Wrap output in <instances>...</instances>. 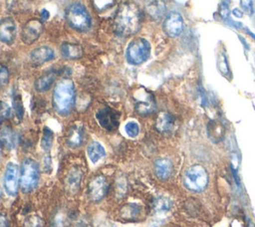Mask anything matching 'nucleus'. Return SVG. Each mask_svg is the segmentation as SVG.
Here are the masks:
<instances>
[{"instance_id":"obj_1","label":"nucleus","mask_w":255,"mask_h":227,"mask_svg":"<svg viewBox=\"0 0 255 227\" xmlns=\"http://www.w3.org/2000/svg\"><path fill=\"white\" fill-rule=\"evenodd\" d=\"M142 22V13L133 2L122 3L116 12L114 28L115 32L124 37L137 33Z\"/></svg>"},{"instance_id":"obj_2","label":"nucleus","mask_w":255,"mask_h":227,"mask_svg":"<svg viewBox=\"0 0 255 227\" xmlns=\"http://www.w3.org/2000/svg\"><path fill=\"white\" fill-rule=\"evenodd\" d=\"M76 102V91L74 84L69 79L61 80L55 87L53 93V105L60 114H68L74 108Z\"/></svg>"},{"instance_id":"obj_3","label":"nucleus","mask_w":255,"mask_h":227,"mask_svg":"<svg viewBox=\"0 0 255 227\" xmlns=\"http://www.w3.org/2000/svg\"><path fill=\"white\" fill-rule=\"evenodd\" d=\"M182 182L188 190L201 192L208 184L207 170L200 164H192L184 170Z\"/></svg>"},{"instance_id":"obj_4","label":"nucleus","mask_w":255,"mask_h":227,"mask_svg":"<svg viewBox=\"0 0 255 227\" xmlns=\"http://www.w3.org/2000/svg\"><path fill=\"white\" fill-rule=\"evenodd\" d=\"M40 169L38 163L31 158H26L20 169V185L24 192L34 190L39 182Z\"/></svg>"},{"instance_id":"obj_5","label":"nucleus","mask_w":255,"mask_h":227,"mask_svg":"<svg viewBox=\"0 0 255 227\" xmlns=\"http://www.w3.org/2000/svg\"><path fill=\"white\" fill-rule=\"evenodd\" d=\"M66 19L72 28L81 32L91 27V16L86 7L80 3L71 4L67 8Z\"/></svg>"},{"instance_id":"obj_6","label":"nucleus","mask_w":255,"mask_h":227,"mask_svg":"<svg viewBox=\"0 0 255 227\" xmlns=\"http://www.w3.org/2000/svg\"><path fill=\"white\" fill-rule=\"evenodd\" d=\"M126 55L129 64H142L150 55V44L143 38H135L129 42Z\"/></svg>"},{"instance_id":"obj_7","label":"nucleus","mask_w":255,"mask_h":227,"mask_svg":"<svg viewBox=\"0 0 255 227\" xmlns=\"http://www.w3.org/2000/svg\"><path fill=\"white\" fill-rule=\"evenodd\" d=\"M132 99L134 102V109L140 115H148L155 110V100L150 92L144 88H137L133 91Z\"/></svg>"},{"instance_id":"obj_8","label":"nucleus","mask_w":255,"mask_h":227,"mask_svg":"<svg viewBox=\"0 0 255 227\" xmlns=\"http://www.w3.org/2000/svg\"><path fill=\"white\" fill-rule=\"evenodd\" d=\"M19 177H20V171L19 167L14 162H8L5 168L4 172V180L3 185L5 192L9 196H15L19 189Z\"/></svg>"},{"instance_id":"obj_9","label":"nucleus","mask_w":255,"mask_h":227,"mask_svg":"<svg viewBox=\"0 0 255 227\" xmlns=\"http://www.w3.org/2000/svg\"><path fill=\"white\" fill-rule=\"evenodd\" d=\"M119 117V113L110 107L101 108L96 114L99 124L107 130H115L118 127Z\"/></svg>"},{"instance_id":"obj_10","label":"nucleus","mask_w":255,"mask_h":227,"mask_svg":"<svg viewBox=\"0 0 255 227\" xmlns=\"http://www.w3.org/2000/svg\"><path fill=\"white\" fill-rule=\"evenodd\" d=\"M162 27L167 36L172 38L177 37L183 31V18L178 12L172 11L165 16Z\"/></svg>"},{"instance_id":"obj_11","label":"nucleus","mask_w":255,"mask_h":227,"mask_svg":"<svg viewBox=\"0 0 255 227\" xmlns=\"http://www.w3.org/2000/svg\"><path fill=\"white\" fill-rule=\"evenodd\" d=\"M109 183L104 176H96L89 183L88 195L93 202L101 201L108 192Z\"/></svg>"},{"instance_id":"obj_12","label":"nucleus","mask_w":255,"mask_h":227,"mask_svg":"<svg viewBox=\"0 0 255 227\" xmlns=\"http://www.w3.org/2000/svg\"><path fill=\"white\" fill-rule=\"evenodd\" d=\"M42 31H43L42 21L38 19H31L24 25L22 29V33H21L22 41L25 44L30 45L40 37Z\"/></svg>"},{"instance_id":"obj_13","label":"nucleus","mask_w":255,"mask_h":227,"mask_svg":"<svg viewBox=\"0 0 255 227\" xmlns=\"http://www.w3.org/2000/svg\"><path fill=\"white\" fill-rule=\"evenodd\" d=\"M16 35V25L12 18L6 17L0 21V40L6 44L13 43Z\"/></svg>"},{"instance_id":"obj_14","label":"nucleus","mask_w":255,"mask_h":227,"mask_svg":"<svg viewBox=\"0 0 255 227\" xmlns=\"http://www.w3.org/2000/svg\"><path fill=\"white\" fill-rule=\"evenodd\" d=\"M146 14L153 21H160L166 15V5L163 0H153L145 7Z\"/></svg>"},{"instance_id":"obj_15","label":"nucleus","mask_w":255,"mask_h":227,"mask_svg":"<svg viewBox=\"0 0 255 227\" xmlns=\"http://www.w3.org/2000/svg\"><path fill=\"white\" fill-rule=\"evenodd\" d=\"M54 51L47 46H42L37 49H34L30 56L31 62L36 66H40L46 62H49L52 59H54Z\"/></svg>"},{"instance_id":"obj_16","label":"nucleus","mask_w":255,"mask_h":227,"mask_svg":"<svg viewBox=\"0 0 255 227\" xmlns=\"http://www.w3.org/2000/svg\"><path fill=\"white\" fill-rule=\"evenodd\" d=\"M18 143V135L10 126H3L0 129V145L5 149H13Z\"/></svg>"},{"instance_id":"obj_17","label":"nucleus","mask_w":255,"mask_h":227,"mask_svg":"<svg viewBox=\"0 0 255 227\" xmlns=\"http://www.w3.org/2000/svg\"><path fill=\"white\" fill-rule=\"evenodd\" d=\"M84 127L81 124H74L72 125L67 131L66 141L67 144L73 148L80 146L84 140Z\"/></svg>"},{"instance_id":"obj_18","label":"nucleus","mask_w":255,"mask_h":227,"mask_svg":"<svg viewBox=\"0 0 255 227\" xmlns=\"http://www.w3.org/2000/svg\"><path fill=\"white\" fill-rule=\"evenodd\" d=\"M206 132L211 141L219 142L224 137L225 128L220 121L215 119H210L206 124Z\"/></svg>"},{"instance_id":"obj_19","label":"nucleus","mask_w":255,"mask_h":227,"mask_svg":"<svg viewBox=\"0 0 255 227\" xmlns=\"http://www.w3.org/2000/svg\"><path fill=\"white\" fill-rule=\"evenodd\" d=\"M173 166L169 159L167 158H158L154 162V172L156 176L161 180L168 179L172 174Z\"/></svg>"},{"instance_id":"obj_20","label":"nucleus","mask_w":255,"mask_h":227,"mask_svg":"<svg viewBox=\"0 0 255 227\" xmlns=\"http://www.w3.org/2000/svg\"><path fill=\"white\" fill-rule=\"evenodd\" d=\"M174 116L171 114L167 112H161L158 114L155 119V128L159 132L170 131L174 125Z\"/></svg>"},{"instance_id":"obj_21","label":"nucleus","mask_w":255,"mask_h":227,"mask_svg":"<svg viewBox=\"0 0 255 227\" xmlns=\"http://www.w3.org/2000/svg\"><path fill=\"white\" fill-rule=\"evenodd\" d=\"M61 54L66 59H78L83 55V48L79 44L64 43L61 46Z\"/></svg>"},{"instance_id":"obj_22","label":"nucleus","mask_w":255,"mask_h":227,"mask_svg":"<svg viewBox=\"0 0 255 227\" xmlns=\"http://www.w3.org/2000/svg\"><path fill=\"white\" fill-rule=\"evenodd\" d=\"M55 79H56V73L53 71H49L36 80L35 89L41 93L46 92L51 88Z\"/></svg>"},{"instance_id":"obj_23","label":"nucleus","mask_w":255,"mask_h":227,"mask_svg":"<svg viewBox=\"0 0 255 227\" xmlns=\"http://www.w3.org/2000/svg\"><path fill=\"white\" fill-rule=\"evenodd\" d=\"M105 148L98 141L91 142L87 147V154L92 163L98 162L102 157L105 156Z\"/></svg>"},{"instance_id":"obj_24","label":"nucleus","mask_w":255,"mask_h":227,"mask_svg":"<svg viewBox=\"0 0 255 227\" xmlns=\"http://www.w3.org/2000/svg\"><path fill=\"white\" fill-rule=\"evenodd\" d=\"M82 176V171L77 167H74L69 171L67 175V187L71 192H75L79 188Z\"/></svg>"},{"instance_id":"obj_25","label":"nucleus","mask_w":255,"mask_h":227,"mask_svg":"<svg viewBox=\"0 0 255 227\" xmlns=\"http://www.w3.org/2000/svg\"><path fill=\"white\" fill-rule=\"evenodd\" d=\"M140 206L136 203H128L121 209V216L125 219H134L140 214Z\"/></svg>"},{"instance_id":"obj_26","label":"nucleus","mask_w":255,"mask_h":227,"mask_svg":"<svg viewBox=\"0 0 255 227\" xmlns=\"http://www.w3.org/2000/svg\"><path fill=\"white\" fill-rule=\"evenodd\" d=\"M172 206V202L168 197L157 196L153 200V208L156 212H167Z\"/></svg>"},{"instance_id":"obj_27","label":"nucleus","mask_w":255,"mask_h":227,"mask_svg":"<svg viewBox=\"0 0 255 227\" xmlns=\"http://www.w3.org/2000/svg\"><path fill=\"white\" fill-rule=\"evenodd\" d=\"M53 144V131L49 127L43 128V136L41 139V147L45 151H49Z\"/></svg>"},{"instance_id":"obj_28","label":"nucleus","mask_w":255,"mask_h":227,"mask_svg":"<svg viewBox=\"0 0 255 227\" xmlns=\"http://www.w3.org/2000/svg\"><path fill=\"white\" fill-rule=\"evenodd\" d=\"M12 101H13V110H14L15 115L19 120H21L24 114V107H23L21 96L19 94H14Z\"/></svg>"},{"instance_id":"obj_29","label":"nucleus","mask_w":255,"mask_h":227,"mask_svg":"<svg viewBox=\"0 0 255 227\" xmlns=\"http://www.w3.org/2000/svg\"><path fill=\"white\" fill-rule=\"evenodd\" d=\"M116 3V0H93L94 8L99 12L103 13L108 9L112 8Z\"/></svg>"},{"instance_id":"obj_30","label":"nucleus","mask_w":255,"mask_h":227,"mask_svg":"<svg viewBox=\"0 0 255 227\" xmlns=\"http://www.w3.org/2000/svg\"><path fill=\"white\" fill-rule=\"evenodd\" d=\"M43 221L38 215H30L24 222V227H43Z\"/></svg>"},{"instance_id":"obj_31","label":"nucleus","mask_w":255,"mask_h":227,"mask_svg":"<svg viewBox=\"0 0 255 227\" xmlns=\"http://www.w3.org/2000/svg\"><path fill=\"white\" fill-rule=\"evenodd\" d=\"M68 226H69V219L63 213H59L54 217L52 227H68Z\"/></svg>"},{"instance_id":"obj_32","label":"nucleus","mask_w":255,"mask_h":227,"mask_svg":"<svg viewBox=\"0 0 255 227\" xmlns=\"http://www.w3.org/2000/svg\"><path fill=\"white\" fill-rule=\"evenodd\" d=\"M125 130L129 137H135L139 132V126L135 121H128L125 125Z\"/></svg>"},{"instance_id":"obj_33","label":"nucleus","mask_w":255,"mask_h":227,"mask_svg":"<svg viewBox=\"0 0 255 227\" xmlns=\"http://www.w3.org/2000/svg\"><path fill=\"white\" fill-rule=\"evenodd\" d=\"M10 114L11 109L9 105L5 102L0 101V124L10 116Z\"/></svg>"},{"instance_id":"obj_34","label":"nucleus","mask_w":255,"mask_h":227,"mask_svg":"<svg viewBox=\"0 0 255 227\" xmlns=\"http://www.w3.org/2000/svg\"><path fill=\"white\" fill-rule=\"evenodd\" d=\"M240 6L249 16H252L255 12L253 0H240Z\"/></svg>"},{"instance_id":"obj_35","label":"nucleus","mask_w":255,"mask_h":227,"mask_svg":"<svg viewBox=\"0 0 255 227\" xmlns=\"http://www.w3.org/2000/svg\"><path fill=\"white\" fill-rule=\"evenodd\" d=\"M9 80V72L5 66H0V86H5Z\"/></svg>"},{"instance_id":"obj_36","label":"nucleus","mask_w":255,"mask_h":227,"mask_svg":"<svg viewBox=\"0 0 255 227\" xmlns=\"http://www.w3.org/2000/svg\"><path fill=\"white\" fill-rule=\"evenodd\" d=\"M219 12H220V15H221V16H222L224 19L228 18L230 11H229V8H228V6H227V5H226L224 2H222V5H221V7H220V10H219Z\"/></svg>"},{"instance_id":"obj_37","label":"nucleus","mask_w":255,"mask_h":227,"mask_svg":"<svg viewBox=\"0 0 255 227\" xmlns=\"http://www.w3.org/2000/svg\"><path fill=\"white\" fill-rule=\"evenodd\" d=\"M199 98H200V104L202 107H206L207 104H208V101H207V97L205 95V92L202 88H199Z\"/></svg>"},{"instance_id":"obj_38","label":"nucleus","mask_w":255,"mask_h":227,"mask_svg":"<svg viewBox=\"0 0 255 227\" xmlns=\"http://www.w3.org/2000/svg\"><path fill=\"white\" fill-rule=\"evenodd\" d=\"M0 227H9L8 219L3 214H0Z\"/></svg>"},{"instance_id":"obj_39","label":"nucleus","mask_w":255,"mask_h":227,"mask_svg":"<svg viewBox=\"0 0 255 227\" xmlns=\"http://www.w3.org/2000/svg\"><path fill=\"white\" fill-rule=\"evenodd\" d=\"M232 13H233V15H235L236 17H242L243 16V12L241 11V10H239L238 8H235V9H233L232 10Z\"/></svg>"},{"instance_id":"obj_40","label":"nucleus","mask_w":255,"mask_h":227,"mask_svg":"<svg viewBox=\"0 0 255 227\" xmlns=\"http://www.w3.org/2000/svg\"><path fill=\"white\" fill-rule=\"evenodd\" d=\"M49 17V12L47 10H42L41 12V18H42V21H45L47 18Z\"/></svg>"},{"instance_id":"obj_41","label":"nucleus","mask_w":255,"mask_h":227,"mask_svg":"<svg viewBox=\"0 0 255 227\" xmlns=\"http://www.w3.org/2000/svg\"><path fill=\"white\" fill-rule=\"evenodd\" d=\"M78 227H88V225H87L86 222H80L79 225H78Z\"/></svg>"},{"instance_id":"obj_42","label":"nucleus","mask_w":255,"mask_h":227,"mask_svg":"<svg viewBox=\"0 0 255 227\" xmlns=\"http://www.w3.org/2000/svg\"><path fill=\"white\" fill-rule=\"evenodd\" d=\"M247 227H255V224H254L251 220H249V221H248V225H247Z\"/></svg>"},{"instance_id":"obj_43","label":"nucleus","mask_w":255,"mask_h":227,"mask_svg":"<svg viewBox=\"0 0 255 227\" xmlns=\"http://www.w3.org/2000/svg\"><path fill=\"white\" fill-rule=\"evenodd\" d=\"M0 200H1V192H0Z\"/></svg>"}]
</instances>
